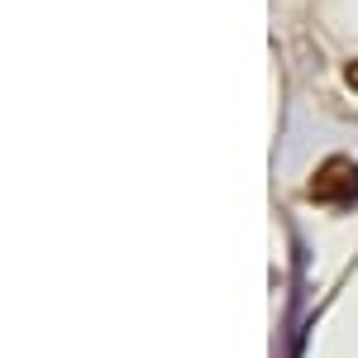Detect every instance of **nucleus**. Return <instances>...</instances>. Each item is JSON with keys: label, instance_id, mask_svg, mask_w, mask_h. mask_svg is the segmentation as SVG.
<instances>
[{"label": "nucleus", "instance_id": "f257e3e1", "mask_svg": "<svg viewBox=\"0 0 358 358\" xmlns=\"http://www.w3.org/2000/svg\"><path fill=\"white\" fill-rule=\"evenodd\" d=\"M306 196L310 201H325V206H349V201H358V163H349V158H325V163L315 167Z\"/></svg>", "mask_w": 358, "mask_h": 358}, {"label": "nucleus", "instance_id": "f03ea898", "mask_svg": "<svg viewBox=\"0 0 358 358\" xmlns=\"http://www.w3.org/2000/svg\"><path fill=\"white\" fill-rule=\"evenodd\" d=\"M344 82H349V86L358 91V62H349V67H344Z\"/></svg>", "mask_w": 358, "mask_h": 358}]
</instances>
